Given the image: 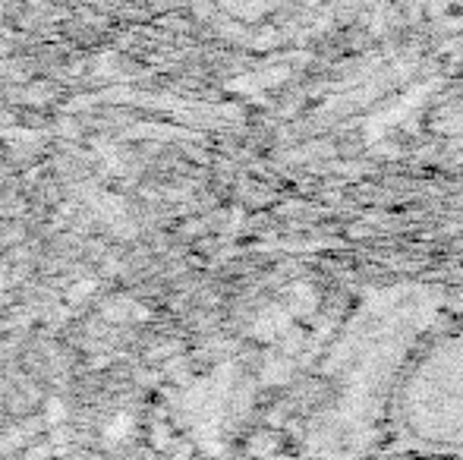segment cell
<instances>
[{
  "label": "cell",
  "mask_w": 463,
  "mask_h": 460,
  "mask_svg": "<svg viewBox=\"0 0 463 460\" xmlns=\"http://www.w3.org/2000/svg\"><path fill=\"white\" fill-rule=\"evenodd\" d=\"M48 460H54V457H48Z\"/></svg>",
  "instance_id": "6da1fadb"
}]
</instances>
